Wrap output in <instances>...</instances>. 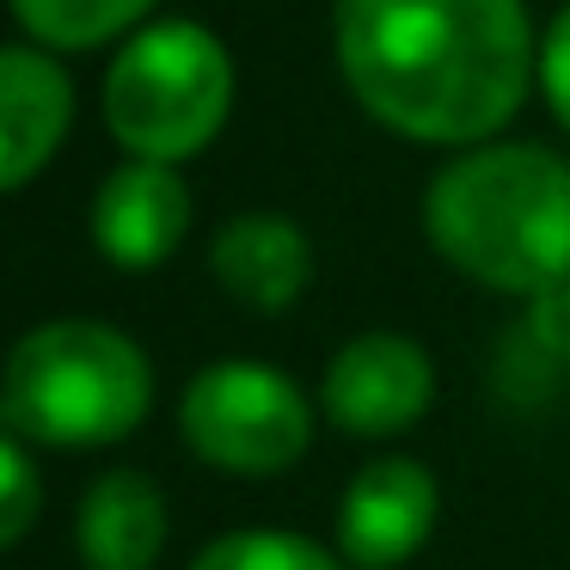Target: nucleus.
<instances>
[{"label":"nucleus","mask_w":570,"mask_h":570,"mask_svg":"<svg viewBox=\"0 0 570 570\" xmlns=\"http://www.w3.org/2000/svg\"><path fill=\"white\" fill-rule=\"evenodd\" d=\"M337 68L399 136L484 141L528 99L533 31L521 0H344Z\"/></svg>","instance_id":"1"},{"label":"nucleus","mask_w":570,"mask_h":570,"mask_svg":"<svg viewBox=\"0 0 570 570\" xmlns=\"http://www.w3.org/2000/svg\"><path fill=\"white\" fill-rule=\"evenodd\" d=\"M430 246L497 295H546L570 283V166L509 141L454 160L423 197Z\"/></svg>","instance_id":"2"},{"label":"nucleus","mask_w":570,"mask_h":570,"mask_svg":"<svg viewBox=\"0 0 570 570\" xmlns=\"http://www.w3.org/2000/svg\"><path fill=\"white\" fill-rule=\"evenodd\" d=\"M154 405V368L117 325L50 320L7 356L0 417L31 448L124 442Z\"/></svg>","instance_id":"3"},{"label":"nucleus","mask_w":570,"mask_h":570,"mask_svg":"<svg viewBox=\"0 0 570 570\" xmlns=\"http://www.w3.org/2000/svg\"><path fill=\"white\" fill-rule=\"evenodd\" d=\"M234 105V62L203 26H148L105 75V124L136 160L178 166L215 141Z\"/></svg>","instance_id":"4"},{"label":"nucleus","mask_w":570,"mask_h":570,"mask_svg":"<svg viewBox=\"0 0 570 570\" xmlns=\"http://www.w3.org/2000/svg\"><path fill=\"white\" fill-rule=\"evenodd\" d=\"M178 435L197 460L234 479L288 472L313 442V405L271 362H209L178 399Z\"/></svg>","instance_id":"5"},{"label":"nucleus","mask_w":570,"mask_h":570,"mask_svg":"<svg viewBox=\"0 0 570 570\" xmlns=\"http://www.w3.org/2000/svg\"><path fill=\"white\" fill-rule=\"evenodd\" d=\"M435 399V368L423 344L399 332H362L332 356L320 386L325 417L344 435H399L430 411Z\"/></svg>","instance_id":"6"},{"label":"nucleus","mask_w":570,"mask_h":570,"mask_svg":"<svg viewBox=\"0 0 570 570\" xmlns=\"http://www.w3.org/2000/svg\"><path fill=\"white\" fill-rule=\"evenodd\" d=\"M435 509H442V491L430 466L368 460L337 497V558L356 570H399L435 533Z\"/></svg>","instance_id":"7"},{"label":"nucleus","mask_w":570,"mask_h":570,"mask_svg":"<svg viewBox=\"0 0 570 570\" xmlns=\"http://www.w3.org/2000/svg\"><path fill=\"white\" fill-rule=\"evenodd\" d=\"M190 227V190L173 166L160 160H129L92 197V246L117 271H154L178 252Z\"/></svg>","instance_id":"8"},{"label":"nucleus","mask_w":570,"mask_h":570,"mask_svg":"<svg viewBox=\"0 0 570 570\" xmlns=\"http://www.w3.org/2000/svg\"><path fill=\"white\" fill-rule=\"evenodd\" d=\"M68 117H75V92L68 75L43 50H0V185L26 190L38 166L62 148Z\"/></svg>","instance_id":"9"},{"label":"nucleus","mask_w":570,"mask_h":570,"mask_svg":"<svg viewBox=\"0 0 570 570\" xmlns=\"http://www.w3.org/2000/svg\"><path fill=\"white\" fill-rule=\"evenodd\" d=\"M209 264H215V283L239 307H258V313L295 307L313 283V246L283 215H239V222H227L209 246Z\"/></svg>","instance_id":"10"},{"label":"nucleus","mask_w":570,"mask_h":570,"mask_svg":"<svg viewBox=\"0 0 570 570\" xmlns=\"http://www.w3.org/2000/svg\"><path fill=\"white\" fill-rule=\"evenodd\" d=\"M166 546V497L154 479L117 466L99 472L80 497L75 552L87 570H154Z\"/></svg>","instance_id":"11"},{"label":"nucleus","mask_w":570,"mask_h":570,"mask_svg":"<svg viewBox=\"0 0 570 570\" xmlns=\"http://www.w3.org/2000/svg\"><path fill=\"white\" fill-rule=\"evenodd\" d=\"M154 0H13L19 26L50 50H92V43L148 19Z\"/></svg>","instance_id":"12"},{"label":"nucleus","mask_w":570,"mask_h":570,"mask_svg":"<svg viewBox=\"0 0 570 570\" xmlns=\"http://www.w3.org/2000/svg\"><path fill=\"white\" fill-rule=\"evenodd\" d=\"M190 570H344V558L325 552L307 533H283V528H239L222 533L197 552Z\"/></svg>","instance_id":"13"},{"label":"nucleus","mask_w":570,"mask_h":570,"mask_svg":"<svg viewBox=\"0 0 570 570\" xmlns=\"http://www.w3.org/2000/svg\"><path fill=\"white\" fill-rule=\"evenodd\" d=\"M38 521V466H31V442L7 435L0 442V540L19 546Z\"/></svg>","instance_id":"14"},{"label":"nucleus","mask_w":570,"mask_h":570,"mask_svg":"<svg viewBox=\"0 0 570 570\" xmlns=\"http://www.w3.org/2000/svg\"><path fill=\"white\" fill-rule=\"evenodd\" d=\"M528 344L552 362H570V283L528 301Z\"/></svg>","instance_id":"15"},{"label":"nucleus","mask_w":570,"mask_h":570,"mask_svg":"<svg viewBox=\"0 0 570 570\" xmlns=\"http://www.w3.org/2000/svg\"><path fill=\"white\" fill-rule=\"evenodd\" d=\"M540 87H546V99H552L558 124L570 129V7L552 19V31H546V50H540Z\"/></svg>","instance_id":"16"}]
</instances>
